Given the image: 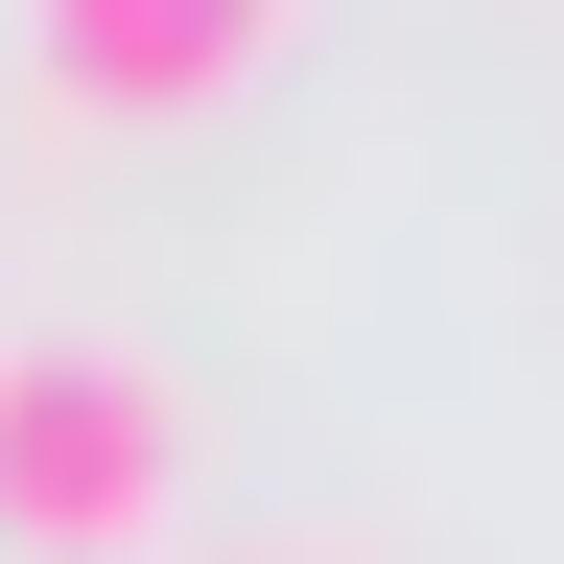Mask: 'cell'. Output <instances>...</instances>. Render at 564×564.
<instances>
[{
    "label": "cell",
    "instance_id": "obj_1",
    "mask_svg": "<svg viewBox=\"0 0 564 564\" xmlns=\"http://www.w3.org/2000/svg\"><path fill=\"white\" fill-rule=\"evenodd\" d=\"M165 494H188V377H165V352L0 329V541L118 564V541H165Z\"/></svg>",
    "mask_w": 564,
    "mask_h": 564
},
{
    "label": "cell",
    "instance_id": "obj_2",
    "mask_svg": "<svg viewBox=\"0 0 564 564\" xmlns=\"http://www.w3.org/2000/svg\"><path fill=\"white\" fill-rule=\"evenodd\" d=\"M24 47H47L70 118H188L282 47V0H24Z\"/></svg>",
    "mask_w": 564,
    "mask_h": 564
},
{
    "label": "cell",
    "instance_id": "obj_3",
    "mask_svg": "<svg viewBox=\"0 0 564 564\" xmlns=\"http://www.w3.org/2000/svg\"><path fill=\"white\" fill-rule=\"evenodd\" d=\"M282 564H329V541H282Z\"/></svg>",
    "mask_w": 564,
    "mask_h": 564
}]
</instances>
